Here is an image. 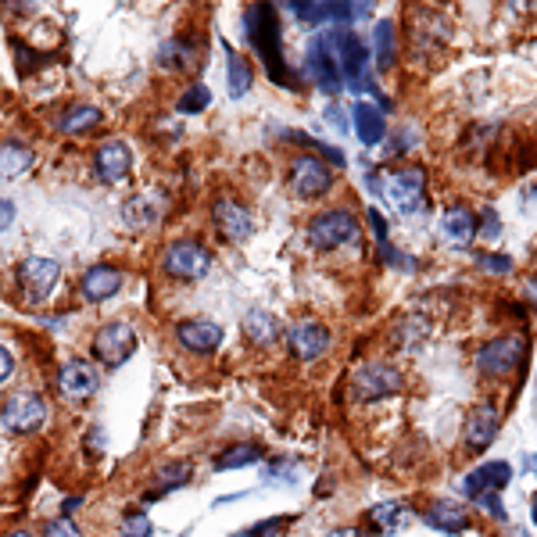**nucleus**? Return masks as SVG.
Returning a JSON list of instances; mask_svg holds the SVG:
<instances>
[{"instance_id": "obj_54", "label": "nucleus", "mask_w": 537, "mask_h": 537, "mask_svg": "<svg viewBox=\"0 0 537 537\" xmlns=\"http://www.w3.org/2000/svg\"><path fill=\"white\" fill-rule=\"evenodd\" d=\"M179 537H190V534H179Z\"/></svg>"}, {"instance_id": "obj_42", "label": "nucleus", "mask_w": 537, "mask_h": 537, "mask_svg": "<svg viewBox=\"0 0 537 537\" xmlns=\"http://www.w3.org/2000/svg\"><path fill=\"white\" fill-rule=\"evenodd\" d=\"M326 122L337 129V133H344L348 129V118H344V111H341V104H330L326 108Z\"/></svg>"}, {"instance_id": "obj_9", "label": "nucleus", "mask_w": 537, "mask_h": 537, "mask_svg": "<svg viewBox=\"0 0 537 537\" xmlns=\"http://www.w3.org/2000/svg\"><path fill=\"white\" fill-rule=\"evenodd\" d=\"M305 72H308V80L316 83V87L323 90V93H330V97H337L344 87V76H341V65H337V54L319 40V33L312 36V43H308V58H305Z\"/></svg>"}, {"instance_id": "obj_14", "label": "nucleus", "mask_w": 537, "mask_h": 537, "mask_svg": "<svg viewBox=\"0 0 537 537\" xmlns=\"http://www.w3.org/2000/svg\"><path fill=\"white\" fill-rule=\"evenodd\" d=\"M133 169V151L126 140H104L93 155V173L100 183H126Z\"/></svg>"}, {"instance_id": "obj_24", "label": "nucleus", "mask_w": 537, "mask_h": 537, "mask_svg": "<svg viewBox=\"0 0 537 537\" xmlns=\"http://www.w3.org/2000/svg\"><path fill=\"white\" fill-rule=\"evenodd\" d=\"M355 137L365 144V147H376L383 137H387V118H383V111L376 108V104H355Z\"/></svg>"}, {"instance_id": "obj_40", "label": "nucleus", "mask_w": 537, "mask_h": 537, "mask_svg": "<svg viewBox=\"0 0 537 537\" xmlns=\"http://www.w3.org/2000/svg\"><path fill=\"white\" fill-rule=\"evenodd\" d=\"M473 502H476V505H480L484 513H491L495 520H509V516H505V509H502V502H498V491H487V495H476Z\"/></svg>"}, {"instance_id": "obj_34", "label": "nucleus", "mask_w": 537, "mask_h": 537, "mask_svg": "<svg viewBox=\"0 0 537 537\" xmlns=\"http://www.w3.org/2000/svg\"><path fill=\"white\" fill-rule=\"evenodd\" d=\"M208 104H212V93H208V87H204V83H193V87L179 97L176 108L183 111V115H197V111H204Z\"/></svg>"}, {"instance_id": "obj_37", "label": "nucleus", "mask_w": 537, "mask_h": 537, "mask_svg": "<svg viewBox=\"0 0 537 537\" xmlns=\"http://www.w3.org/2000/svg\"><path fill=\"white\" fill-rule=\"evenodd\" d=\"M290 527V516H268L262 523H255L251 531H244V537H279Z\"/></svg>"}, {"instance_id": "obj_33", "label": "nucleus", "mask_w": 537, "mask_h": 537, "mask_svg": "<svg viewBox=\"0 0 537 537\" xmlns=\"http://www.w3.org/2000/svg\"><path fill=\"white\" fill-rule=\"evenodd\" d=\"M190 462H165L162 469H158V484H162V491L169 495V491H176V487H183L186 480H190Z\"/></svg>"}, {"instance_id": "obj_6", "label": "nucleus", "mask_w": 537, "mask_h": 537, "mask_svg": "<svg viewBox=\"0 0 537 537\" xmlns=\"http://www.w3.org/2000/svg\"><path fill=\"white\" fill-rule=\"evenodd\" d=\"M352 391H355L358 401H380V398H391L401 391V372L387 362H365L358 365L355 376H352Z\"/></svg>"}, {"instance_id": "obj_8", "label": "nucleus", "mask_w": 537, "mask_h": 537, "mask_svg": "<svg viewBox=\"0 0 537 537\" xmlns=\"http://www.w3.org/2000/svg\"><path fill=\"white\" fill-rule=\"evenodd\" d=\"M290 186H294L297 197L316 201L334 186V169L319 155H297L294 165H290Z\"/></svg>"}, {"instance_id": "obj_5", "label": "nucleus", "mask_w": 537, "mask_h": 537, "mask_svg": "<svg viewBox=\"0 0 537 537\" xmlns=\"http://www.w3.org/2000/svg\"><path fill=\"white\" fill-rule=\"evenodd\" d=\"M0 419H4V427L11 434H33L47 419V401L40 394H33V391H14V394L4 398Z\"/></svg>"}, {"instance_id": "obj_48", "label": "nucleus", "mask_w": 537, "mask_h": 537, "mask_svg": "<svg viewBox=\"0 0 537 537\" xmlns=\"http://www.w3.org/2000/svg\"><path fill=\"white\" fill-rule=\"evenodd\" d=\"M330 537H365L362 531H355V527H341V531H334Z\"/></svg>"}, {"instance_id": "obj_1", "label": "nucleus", "mask_w": 537, "mask_h": 537, "mask_svg": "<svg viewBox=\"0 0 537 537\" xmlns=\"http://www.w3.org/2000/svg\"><path fill=\"white\" fill-rule=\"evenodd\" d=\"M244 25H248V40H251L259 61H266L268 80L279 83V87H294V80L287 76V65H283L276 7H272V4H251V7L244 11Z\"/></svg>"}, {"instance_id": "obj_16", "label": "nucleus", "mask_w": 537, "mask_h": 537, "mask_svg": "<svg viewBox=\"0 0 537 537\" xmlns=\"http://www.w3.org/2000/svg\"><path fill=\"white\" fill-rule=\"evenodd\" d=\"M215 226H219V233H222L226 240L240 244V240H248V237L255 233V215H251L244 204L222 197V201H215Z\"/></svg>"}, {"instance_id": "obj_13", "label": "nucleus", "mask_w": 537, "mask_h": 537, "mask_svg": "<svg viewBox=\"0 0 537 537\" xmlns=\"http://www.w3.org/2000/svg\"><path fill=\"white\" fill-rule=\"evenodd\" d=\"M58 276H61V266L54 259H43V255L25 259L22 268H18V283H22V290H25L29 301H43L54 290Z\"/></svg>"}, {"instance_id": "obj_11", "label": "nucleus", "mask_w": 537, "mask_h": 537, "mask_svg": "<svg viewBox=\"0 0 537 537\" xmlns=\"http://www.w3.org/2000/svg\"><path fill=\"white\" fill-rule=\"evenodd\" d=\"M523 358H527V341H523V337H498V341H491L487 348H480L476 365H480V372H487V376H509L513 369L523 365Z\"/></svg>"}, {"instance_id": "obj_49", "label": "nucleus", "mask_w": 537, "mask_h": 537, "mask_svg": "<svg viewBox=\"0 0 537 537\" xmlns=\"http://www.w3.org/2000/svg\"><path fill=\"white\" fill-rule=\"evenodd\" d=\"M104 445V430H90V448Z\"/></svg>"}, {"instance_id": "obj_44", "label": "nucleus", "mask_w": 537, "mask_h": 537, "mask_svg": "<svg viewBox=\"0 0 537 537\" xmlns=\"http://www.w3.org/2000/svg\"><path fill=\"white\" fill-rule=\"evenodd\" d=\"M319 155L330 158V162H337V169H344V162H348L344 151H341V147H330V144H319Z\"/></svg>"}, {"instance_id": "obj_38", "label": "nucleus", "mask_w": 537, "mask_h": 537, "mask_svg": "<svg viewBox=\"0 0 537 537\" xmlns=\"http://www.w3.org/2000/svg\"><path fill=\"white\" fill-rule=\"evenodd\" d=\"M380 255L387 259V266L401 268V272H416V259H409L405 251H398V248H391V244H380Z\"/></svg>"}, {"instance_id": "obj_19", "label": "nucleus", "mask_w": 537, "mask_h": 537, "mask_svg": "<svg viewBox=\"0 0 537 537\" xmlns=\"http://www.w3.org/2000/svg\"><path fill=\"white\" fill-rule=\"evenodd\" d=\"M165 208H169V197L158 193V190H147V193H137V197L126 201L122 219H126V226H133V230H147V226H155V222L165 215Z\"/></svg>"}, {"instance_id": "obj_4", "label": "nucleus", "mask_w": 537, "mask_h": 537, "mask_svg": "<svg viewBox=\"0 0 537 537\" xmlns=\"http://www.w3.org/2000/svg\"><path fill=\"white\" fill-rule=\"evenodd\" d=\"M358 237V219L348 208H330V212H319L312 222H308V244L316 251H337L344 244H352Z\"/></svg>"}, {"instance_id": "obj_27", "label": "nucleus", "mask_w": 537, "mask_h": 537, "mask_svg": "<svg viewBox=\"0 0 537 537\" xmlns=\"http://www.w3.org/2000/svg\"><path fill=\"white\" fill-rule=\"evenodd\" d=\"M33 151L25 144H0V179H18L33 169Z\"/></svg>"}, {"instance_id": "obj_3", "label": "nucleus", "mask_w": 537, "mask_h": 537, "mask_svg": "<svg viewBox=\"0 0 537 537\" xmlns=\"http://www.w3.org/2000/svg\"><path fill=\"white\" fill-rule=\"evenodd\" d=\"M376 193L398 212V215H412L427 204V173L423 169H398L376 186Z\"/></svg>"}, {"instance_id": "obj_23", "label": "nucleus", "mask_w": 537, "mask_h": 537, "mask_svg": "<svg viewBox=\"0 0 537 537\" xmlns=\"http://www.w3.org/2000/svg\"><path fill=\"white\" fill-rule=\"evenodd\" d=\"M423 523L434 527V531H441V534H462V531L469 527V513H466L458 502H451V498H438V502L427 509Z\"/></svg>"}, {"instance_id": "obj_10", "label": "nucleus", "mask_w": 537, "mask_h": 537, "mask_svg": "<svg viewBox=\"0 0 537 537\" xmlns=\"http://www.w3.org/2000/svg\"><path fill=\"white\" fill-rule=\"evenodd\" d=\"M162 266H165L169 276H176V279H201L212 268V255L197 240H176V244L165 248Z\"/></svg>"}, {"instance_id": "obj_15", "label": "nucleus", "mask_w": 537, "mask_h": 537, "mask_svg": "<svg viewBox=\"0 0 537 537\" xmlns=\"http://www.w3.org/2000/svg\"><path fill=\"white\" fill-rule=\"evenodd\" d=\"M58 387H61V394H65V398H72V401H87V398L97 394L100 376H97V369H93L90 362H83V358H72V362H65V365H61Z\"/></svg>"}, {"instance_id": "obj_30", "label": "nucleus", "mask_w": 537, "mask_h": 537, "mask_svg": "<svg viewBox=\"0 0 537 537\" xmlns=\"http://www.w3.org/2000/svg\"><path fill=\"white\" fill-rule=\"evenodd\" d=\"M100 108H93V104H76V108H69L61 118H58V133H69V137H76V133H90L93 126H100Z\"/></svg>"}, {"instance_id": "obj_53", "label": "nucleus", "mask_w": 537, "mask_h": 537, "mask_svg": "<svg viewBox=\"0 0 537 537\" xmlns=\"http://www.w3.org/2000/svg\"><path fill=\"white\" fill-rule=\"evenodd\" d=\"M7 537H29L25 531H14V534H7Z\"/></svg>"}, {"instance_id": "obj_46", "label": "nucleus", "mask_w": 537, "mask_h": 537, "mask_svg": "<svg viewBox=\"0 0 537 537\" xmlns=\"http://www.w3.org/2000/svg\"><path fill=\"white\" fill-rule=\"evenodd\" d=\"M11 369H14V358H11V352H7V348H0V383L11 376Z\"/></svg>"}, {"instance_id": "obj_29", "label": "nucleus", "mask_w": 537, "mask_h": 537, "mask_svg": "<svg viewBox=\"0 0 537 537\" xmlns=\"http://www.w3.org/2000/svg\"><path fill=\"white\" fill-rule=\"evenodd\" d=\"M244 334H248L255 344L268 348V344H276V337H279V319L262 312V308H251V312L244 316Z\"/></svg>"}, {"instance_id": "obj_52", "label": "nucleus", "mask_w": 537, "mask_h": 537, "mask_svg": "<svg viewBox=\"0 0 537 537\" xmlns=\"http://www.w3.org/2000/svg\"><path fill=\"white\" fill-rule=\"evenodd\" d=\"M531 520L537 523V495H534V502H531Z\"/></svg>"}, {"instance_id": "obj_18", "label": "nucleus", "mask_w": 537, "mask_h": 537, "mask_svg": "<svg viewBox=\"0 0 537 537\" xmlns=\"http://www.w3.org/2000/svg\"><path fill=\"white\" fill-rule=\"evenodd\" d=\"M498 427H502V416H498V409L495 405H476L473 412H469V419H466V448L469 451H484V448L495 445V438H498Z\"/></svg>"}, {"instance_id": "obj_47", "label": "nucleus", "mask_w": 537, "mask_h": 537, "mask_svg": "<svg viewBox=\"0 0 537 537\" xmlns=\"http://www.w3.org/2000/svg\"><path fill=\"white\" fill-rule=\"evenodd\" d=\"M80 505H83V495H76V498H65V505H61V516L69 520V516H72Z\"/></svg>"}, {"instance_id": "obj_36", "label": "nucleus", "mask_w": 537, "mask_h": 537, "mask_svg": "<svg viewBox=\"0 0 537 537\" xmlns=\"http://www.w3.org/2000/svg\"><path fill=\"white\" fill-rule=\"evenodd\" d=\"M266 480L294 484V480H297V462H294V458H272L266 466Z\"/></svg>"}, {"instance_id": "obj_31", "label": "nucleus", "mask_w": 537, "mask_h": 537, "mask_svg": "<svg viewBox=\"0 0 537 537\" xmlns=\"http://www.w3.org/2000/svg\"><path fill=\"white\" fill-rule=\"evenodd\" d=\"M255 462H262V448L233 445V448H226V451H219L215 469H219V473H230V469H244V466H255Z\"/></svg>"}, {"instance_id": "obj_26", "label": "nucleus", "mask_w": 537, "mask_h": 537, "mask_svg": "<svg viewBox=\"0 0 537 537\" xmlns=\"http://www.w3.org/2000/svg\"><path fill=\"white\" fill-rule=\"evenodd\" d=\"M365 520H369V527L372 531H380V534H398V531H405L409 527V509L401 505V502H380V505H372L369 513H365Z\"/></svg>"}, {"instance_id": "obj_45", "label": "nucleus", "mask_w": 537, "mask_h": 537, "mask_svg": "<svg viewBox=\"0 0 537 537\" xmlns=\"http://www.w3.org/2000/svg\"><path fill=\"white\" fill-rule=\"evenodd\" d=\"M11 222H14V204L0 197V233H4V230H7Z\"/></svg>"}, {"instance_id": "obj_22", "label": "nucleus", "mask_w": 537, "mask_h": 537, "mask_svg": "<svg viewBox=\"0 0 537 537\" xmlns=\"http://www.w3.org/2000/svg\"><path fill=\"white\" fill-rule=\"evenodd\" d=\"M441 237L451 248H469L473 237H476V215L469 208H462V204L448 208L445 219H441Z\"/></svg>"}, {"instance_id": "obj_35", "label": "nucleus", "mask_w": 537, "mask_h": 537, "mask_svg": "<svg viewBox=\"0 0 537 537\" xmlns=\"http://www.w3.org/2000/svg\"><path fill=\"white\" fill-rule=\"evenodd\" d=\"M151 534H155V527H151V520L144 513H129L122 520V527H118V537H151Z\"/></svg>"}, {"instance_id": "obj_43", "label": "nucleus", "mask_w": 537, "mask_h": 537, "mask_svg": "<svg viewBox=\"0 0 537 537\" xmlns=\"http://www.w3.org/2000/svg\"><path fill=\"white\" fill-rule=\"evenodd\" d=\"M369 222H372V233H376V240H380V244H387V222H383V215H380L376 208H369Z\"/></svg>"}, {"instance_id": "obj_2", "label": "nucleus", "mask_w": 537, "mask_h": 537, "mask_svg": "<svg viewBox=\"0 0 537 537\" xmlns=\"http://www.w3.org/2000/svg\"><path fill=\"white\" fill-rule=\"evenodd\" d=\"M319 40L337 54L344 87L355 93H380V87L372 83V72H369V47L362 36L348 33V25H334L326 33H319Z\"/></svg>"}, {"instance_id": "obj_17", "label": "nucleus", "mask_w": 537, "mask_h": 537, "mask_svg": "<svg viewBox=\"0 0 537 537\" xmlns=\"http://www.w3.org/2000/svg\"><path fill=\"white\" fill-rule=\"evenodd\" d=\"M176 337L186 352L208 355V352H215V348L222 344L226 330H222L219 323H208V319H183V323L176 326Z\"/></svg>"}, {"instance_id": "obj_21", "label": "nucleus", "mask_w": 537, "mask_h": 537, "mask_svg": "<svg viewBox=\"0 0 537 537\" xmlns=\"http://www.w3.org/2000/svg\"><path fill=\"white\" fill-rule=\"evenodd\" d=\"M118 287H122V272H118L115 266H90L87 272H83L80 294L87 297L90 305H97V301L115 297V294H118Z\"/></svg>"}, {"instance_id": "obj_39", "label": "nucleus", "mask_w": 537, "mask_h": 537, "mask_svg": "<svg viewBox=\"0 0 537 537\" xmlns=\"http://www.w3.org/2000/svg\"><path fill=\"white\" fill-rule=\"evenodd\" d=\"M476 266L484 268V272H498V276H505V272H513V259H509V255H480Z\"/></svg>"}, {"instance_id": "obj_12", "label": "nucleus", "mask_w": 537, "mask_h": 537, "mask_svg": "<svg viewBox=\"0 0 537 537\" xmlns=\"http://www.w3.org/2000/svg\"><path fill=\"white\" fill-rule=\"evenodd\" d=\"M287 348L301 362H316V358H323L330 352V330L323 323H316V319H297L287 330Z\"/></svg>"}, {"instance_id": "obj_7", "label": "nucleus", "mask_w": 537, "mask_h": 537, "mask_svg": "<svg viewBox=\"0 0 537 537\" xmlns=\"http://www.w3.org/2000/svg\"><path fill=\"white\" fill-rule=\"evenodd\" d=\"M133 352H137V330L129 323H108L93 337V358L104 362L108 369L126 365L133 358Z\"/></svg>"}, {"instance_id": "obj_25", "label": "nucleus", "mask_w": 537, "mask_h": 537, "mask_svg": "<svg viewBox=\"0 0 537 537\" xmlns=\"http://www.w3.org/2000/svg\"><path fill=\"white\" fill-rule=\"evenodd\" d=\"M222 54H226V90H230V97L233 100H240L251 83H255V72H251V61L248 58H240L226 40H222Z\"/></svg>"}, {"instance_id": "obj_41", "label": "nucleus", "mask_w": 537, "mask_h": 537, "mask_svg": "<svg viewBox=\"0 0 537 537\" xmlns=\"http://www.w3.org/2000/svg\"><path fill=\"white\" fill-rule=\"evenodd\" d=\"M43 537H83V534H80V527H76L72 520H65V516H61V520H54V523L47 527V534Z\"/></svg>"}, {"instance_id": "obj_51", "label": "nucleus", "mask_w": 537, "mask_h": 537, "mask_svg": "<svg viewBox=\"0 0 537 537\" xmlns=\"http://www.w3.org/2000/svg\"><path fill=\"white\" fill-rule=\"evenodd\" d=\"M527 469H531V473H537V458H534V455H527Z\"/></svg>"}, {"instance_id": "obj_28", "label": "nucleus", "mask_w": 537, "mask_h": 537, "mask_svg": "<svg viewBox=\"0 0 537 537\" xmlns=\"http://www.w3.org/2000/svg\"><path fill=\"white\" fill-rule=\"evenodd\" d=\"M372 54H376V65L380 69H391L394 65V54H398V29L391 18H380L376 29H372Z\"/></svg>"}, {"instance_id": "obj_20", "label": "nucleus", "mask_w": 537, "mask_h": 537, "mask_svg": "<svg viewBox=\"0 0 537 537\" xmlns=\"http://www.w3.org/2000/svg\"><path fill=\"white\" fill-rule=\"evenodd\" d=\"M509 480H513V466L502 462V458H495V462H480V466L462 480V491H466L469 498H476V495H487V491H502Z\"/></svg>"}, {"instance_id": "obj_50", "label": "nucleus", "mask_w": 537, "mask_h": 537, "mask_svg": "<svg viewBox=\"0 0 537 537\" xmlns=\"http://www.w3.org/2000/svg\"><path fill=\"white\" fill-rule=\"evenodd\" d=\"M527 297H531V305L537 308V279H527Z\"/></svg>"}, {"instance_id": "obj_32", "label": "nucleus", "mask_w": 537, "mask_h": 537, "mask_svg": "<svg viewBox=\"0 0 537 537\" xmlns=\"http://www.w3.org/2000/svg\"><path fill=\"white\" fill-rule=\"evenodd\" d=\"M193 61V47L186 40H165L158 51V65L162 69H186Z\"/></svg>"}]
</instances>
